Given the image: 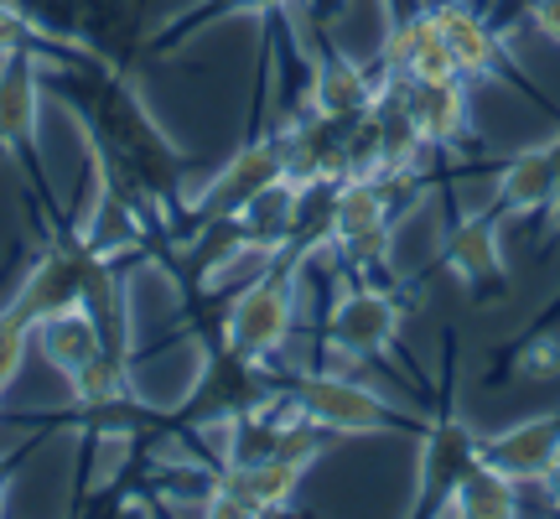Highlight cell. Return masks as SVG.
I'll return each mask as SVG.
<instances>
[{
    "label": "cell",
    "instance_id": "obj_1",
    "mask_svg": "<svg viewBox=\"0 0 560 519\" xmlns=\"http://www.w3.org/2000/svg\"><path fill=\"white\" fill-rule=\"evenodd\" d=\"M285 395V380H276L265 359H249L234 343H223L219 333L202 343L198 374L187 384V400H182L172 416H161V426L172 431H202V426H223V420L244 416V411H260L270 400Z\"/></svg>",
    "mask_w": 560,
    "mask_h": 519
},
{
    "label": "cell",
    "instance_id": "obj_2",
    "mask_svg": "<svg viewBox=\"0 0 560 519\" xmlns=\"http://www.w3.org/2000/svg\"><path fill=\"white\" fill-rule=\"evenodd\" d=\"M285 400L332 437H374V431H420L425 426L420 411L395 405L374 384L353 380L348 369H306L296 380H285Z\"/></svg>",
    "mask_w": 560,
    "mask_h": 519
},
{
    "label": "cell",
    "instance_id": "obj_3",
    "mask_svg": "<svg viewBox=\"0 0 560 519\" xmlns=\"http://www.w3.org/2000/svg\"><path fill=\"white\" fill-rule=\"evenodd\" d=\"M296 270L301 255H291L280 244V255L265 265L260 276H249L244 286H234V297L219 318V338L234 343L249 359H276L291 327H296Z\"/></svg>",
    "mask_w": 560,
    "mask_h": 519
},
{
    "label": "cell",
    "instance_id": "obj_4",
    "mask_svg": "<svg viewBox=\"0 0 560 519\" xmlns=\"http://www.w3.org/2000/svg\"><path fill=\"white\" fill-rule=\"evenodd\" d=\"M400 322H405V301L380 286V280H359L348 276L332 307H327V359L338 364H359V359H395L400 348Z\"/></svg>",
    "mask_w": 560,
    "mask_h": 519
},
{
    "label": "cell",
    "instance_id": "obj_5",
    "mask_svg": "<svg viewBox=\"0 0 560 519\" xmlns=\"http://www.w3.org/2000/svg\"><path fill=\"white\" fill-rule=\"evenodd\" d=\"M425 5H431V16H436L441 37H446V47H452V58H457L462 83H509V89L529 94V100L540 104L545 115L560 125V109L540 94V83H535L520 62H514L509 42H503L499 32L482 21V11L472 5V0H425Z\"/></svg>",
    "mask_w": 560,
    "mask_h": 519
},
{
    "label": "cell",
    "instance_id": "obj_6",
    "mask_svg": "<svg viewBox=\"0 0 560 519\" xmlns=\"http://www.w3.org/2000/svg\"><path fill=\"white\" fill-rule=\"evenodd\" d=\"M37 120H42V68L37 53L21 47L0 62V157H11L21 166V177L32 182V193H42V208H47V223H58V198L42 177L37 161Z\"/></svg>",
    "mask_w": 560,
    "mask_h": 519
},
{
    "label": "cell",
    "instance_id": "obj_7",
    "mask_svg": "<svg viewBox=\"0 0 560 519\" xmlns=\"http://www.w3.org/2000/svg\"><path fill=\"white\" fill-rule=\"evenodd\" d=\"M285 177V151H280V136H255L244 140L234 157L223 161L213 177L202 182L192 198H182V219L187 229H198V223H213V219H240L249 203L260 198L265 187H276Z\"/></svg>",
    "mask_w": 560,
    "mask_h": 519
},
{
    "label": "cell",
    "instance_id": "obj_8",
    "mask_svg": "<svg viewBox=\"0 0 560 519\" xmlns=\"http://www.w3.org/2000/svg\"><path fill=\"white\" fill-rule=\"evenodd\" d=\"M472 462H482V431L452 411V395H441V411L420 426V458H416V499L410 515H446V499Z\"/></svg>",
    "mask_w": 560,
    "mask_h": 519
},
{
    "label": "cell",
    "instance_id": "obj_9",
    "mask_svg": "<svg viewBox=\"0 0 560 519\" xmlns=\"http://www.w3.org/2000/svg\"><path fill=\"white\" fill-rule=\"evenodd\" d=\"M441 265L457 276V286L478 307H493V301L509 297V265H503V214L488 203V208H467L452 219L446 240H441Z\"/></svg>",
    "mask_w": 560,
    "mask_h": 519
},
{
    "label": "cell",
    "instance_id": "obj_10",
    "mask_svg": "<svg viewBox=\"0 0 560 519\" xmlns=\"http://www.w3.org/2000/svg\"><path fill=\"white\" fill-rule=\"evenodd\" d=\"M405 109L416 120L420 140L431 151H462L467 146V130H472V115H467V83L462 79H400Z\"/></svg>",
    "mask_w": 560,
    "mask_h": 519
},
{
    "label": "cell",
    "instance_id": "obj_11",
    "mask_svg": "<svg viewBox=\"0 0 560 519\" xmlns=\"http://www.w3.org/2000/svg\"><path fill=\"white\" fill-rule=\"evenodd\" d=\"M306 94H312V109L327 115V120H359V115L374 109L380 83L369 79V68H359L348 53H338L327 37H317V58H312Z\"/></svg>",
    "mask_w": 560,
    "mask_h": 519
},
{
    "label": "cell",
    "instance_id": "obj_12",
    "mask_svg": "<svg viewBox=\"0 0 560 519\" xmlns=\"http://www.w3.org/2000/svg\"><path fill=\"white\" fill-rule=\"evenodd\" d=\"M556 187H560V136L503 161L499 187H493V208L503 219H535V214L550 208Z\"/></svg>",
    "mask_w": 560,
    "mask_h": 519
},
{
    "label": "cell",
    "instance_id": "obj_13",
    "mask_svg": "<svg viewBox=\"0 0 560 519\" xmlns=\"http://www.w3.org/2000/svg\"><path fill=\"white\" fill-rule=\"evenodd\" d=\"M556 447H560V411L514 420L503 431H482V458L499 462L503 473L520 483H540L550 458H556Z\"/></svg>",
    "mask_w": 560,
    "mask_h": 519
},
{
    "label": "cell",
    "instance_id": "obj_14",
    "mask_svg": "<svg viewBox=\"0 0 560 519\" xmlns=\"http://www.w3.org/2000/svg\"><path fill=\"white\" fill-rule=\"evenodd\" d=\"M446 515H462V519H514L524 515V483L509 478L499 462H472V473L452 488L446 499Z\"/></svg>",
    "mask_w": 560,
    "mask_h": 519
},
{
    "label": "cell",
    "instance_id": "obj_15",
    "mask_svg": "<svg viewBox=\"0 0 560 519\" xmlns=\"http://www.w3.org/2000/svg\"><path fill=\"white\" fill-rule=\"evenodd\" d=\"M32 343H37L42 359L52 364L62 380H68L73 369H83L94 354H104L100 327H94V318H89L83 307H68V312H58V318L37 322V327H32Z\"/></svg>",
    "mask_w": 560,
    "mask_h": 519
},
{
    "label": "cell",
    "instance_id": "obj_16",
    "mask_svg": "<svg viewBox=\"0 0 560 519\" xmlns=\"http://www.w3.org/2000/svg\"><path fill=\"white\" fill-rule=\"evenodd\" d=\"M296 0H198L192 11H182L177 21H166L156 37H151V53H166V47H177L187 42L192 32H202L208 21L219 16H280V11H291Z\"/></svg>",
    "mask_w": 560,
    "mask_h": 519
},
{
    "label": "cell",
    "instance_id": "obj_17",
    "mask_svg": "<svg viewBox=\"0 0 560 519\" xmlns=\"http://www.w3.org/2000/svg\"><path fill=\"white\" fill-rule=\"evenodd\" d=\"M509 369L514 374H524V380H556L560 374V338L556 333H545V327H535L529 338H520L514 348H509Z\"/></svg>",
    "mask_w": 560,
    "mask_h": 519
},
{
    "label": "cell",
    "instance_id": "obj_18",
    "mask_svg": "<svg viewBox=\"0 0 560 519\" xmlns=\"http://www.w3.org/2000/svg\"><path fill=\"white\" fill-rule=\"evenodd\" d=\"M32 42H47V37L32 26V16L21 11L16 0H0V62L11 53H21V47H32Z\"/></svg>",
    "mask_w": 560,
    "mask_h": 519
},
{
    "label": "cell",
    "instance_id": "obj_19",
    "mask_svg": "<svg viewBox=\"0 0 560 519\" xmlns=\"http://www.w3.org/2000/svg\"><path fill=\"white\" fill-rule=\"evenodd\" d=\"M529 21H535V32L550 42H560V0H540L535 11H529Z\"/></svg>",
    "mask_w": 560,
    "mask_h": 519
},
{
    "label": "cell",
    "instance_id": "obj_20",
    "mask_svg": "<svg viewBox=\"0 0 560 519\" xmlns=\"http://www.w3.org/2000/svg\"><path fill=\"white\" fill-rule=\"evenodd\" d=\"M540 488H545V499H550V504L560 509V447H556V458H550V468H545Z\"/></svg>",
    "mask_w": 560,
    "mask_h": 519
},
{
    "label": "cell",
    "instance_id": "obj_21",
    "mask_svg": "<svg viewBox=\"0 0 560 519\" xmlns=\"http://www.w3.org/2000/svg\"><path fill=\"white\" fill-rule=\"evenodd\" d=\"M540 244H560V187H556V198H550V208H545V234Z\"/></svg>",
    "mask_w": 560,
    "mask_h": 519
},
{
    "label": "cell",
    "instance_id": "obj_22",
    "mask_svg": "<svg viewBox=\"0 0 560 519\" xmlns=\"http://www.w3.org/2000/svg\"><path fill=\"white\" fill-rule=\"evenodd\" d=\"M0 515H5V473H0Z\"/></svg>",
    "mask_w": 560,
    "mask_h": 519
}]
</instances>
